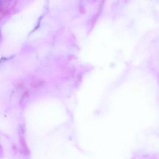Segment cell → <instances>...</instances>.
Wrapping results in <instances>:
<instances>
[{
	"label": "cell",
	"instance_id": "1",
	"mask_svg": "<svg viewBox=\"0 0 159 159\" xmlns=\"http://www.w3.org/2000/svg\"><path fill=\"white\" fill-rule=\"evenodd\" d=\"M16 1H4L1 2V17L8 15L15 7Z\"/></svg>",
	"mask_w": 159,
	"mask_h": 159
},
{
	"label": "cell",
	"instance_id": "2",
	"mask_svg": "<svg viewBox=\"0 0 159 159\" xmlns=\"http://www.w3.org/2000/svg\"><path fill=\"white\" fill-rule=\"evenodd\" d=\"M43 82L40 80L34 79L31 81L30 85L33 87H38L41 86L43 84Z\"/></svg>",
	"mask_w": 159,
	"mask_h": 159
}]
</instances>
